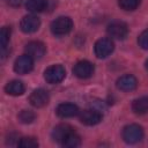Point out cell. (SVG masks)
<instances>
[{
    "mask_svg": "<svg viewBox=\"0 0 148 148\" xmlns=\"http://www.w3.org/2000/svg\"><path fill=\"white\" fill-rule=\"evenodd\" d=\"M73 29V21L68 16H60L51 23V31L54 36H65Z\"/></svg>",
    "mask_w": 148,
    "mask_h": 148,
    "instance_id": "cell-1",
    "label": "cell"
},
{
    "mask_svg": "<svg viewBox=\"0 0 148 148\" xmlns=\"http://www.w3.org/2000/svg\"><path fill=\"white\" fill-rule=\"evenodd\" d=\"M123 139L126 143L134 145L142 140L143 138V130L140 125L136 124H130L123 128Z\"/></svg>",
    "mask_w": 148,
    "mask_h": 148,
    "instance_id": "cell-2",
    "label": "cell"
},
{
    "mask_svg": "<svg viewBox=\"0 0 148 148\" xmlns=\"http://www.w3.org/2000/svg\"><path fill=\"white\" fill-rule=\"evenodd\" d=\"M65 75H66V71H65V67L61 65H52L47 67L44 72L45 81L51 84L60 83L65 79Z\"/></svg>",
    "mask_w": 148,
    "mask_h": 148,
    "instance_id": "cell-3",
    "label": "cell"
},
{
    "mask_svg": "<svg viewBox=\"0 0 148 148\" xmlns=\"http://www.w3.org/2000/svg\"><path fill=\"white\" fill-rule=\"evenodd\" d=\"M114 49V44L111 38H101L95 43L94 51L97 58H106L109 57Z\"/></svg>",
    "mask_w": 148,
    "mask_h": 148,
    "instance_id": "cell-4",
    "label": "cell"
},
{
    "mask_svg": "<svg viewBox=\"0 0 148 148\" xmlns=\"http://www.w3.org/2000/svg\"><path fill=\"white\" fill-rule=\"evenodd\" d=\"M106 31H108L109 36L112 38L124 39L128 35V27L126 23H124L121 21H114L108 25Z\"/></svg>",
    "mask_w": 148,
    "mask_h": 148,
    "instance_id": "cell-5",
    "label": "cell"
},
{
    "mask_svg": "<svg viewBox=\"0 0 148 148\" xmlns=\"http://www.w3.org/2000/svg\"><path fill=\"white\" fill-rule=\"evenodd\" d=\"M34 68V59L28 54L20 56L14 62V71L17 74H28Z\"/></svg>",
    "mask_w": 148,
    "mask_h": 148,
    "instance_id": "cell-6",
    "label": "cell"
},
{
    "mask_svg": "<svg viewBox=\"0 0 148 148\" xmlns=\"http://www.w3.org/2000/svg\"><path fill=\"white\" fill-rule=\"evenodd\" d=\"M73 73L79 79H88L94 74V65L88 60L77 61L74 65Z\"/></svg>",
    "mask_w": 148,
    "mask_h": 148,
    "instance_id": "cell-7",
    "label": "cell"
},
{
    "mask_svg": "<svg viewBox=\"0 0 148 148\" xmlns=\"http://www.w3.org/2000/svg\"><path fill=\"white\" fill-rule=\"evenodd\" d=\"M50 101L49 92L42 88L34 90L29 96V102L35 108H43Z\"/></svg>",
    "mask_w": 148,
    "mask_h": 148,
    "instance_id": "cell-8",
    "label": "cell"
},
{
    "mask_svg": "<svg viewBox=\"0 0 148 148\" xmlns=\"http://www.w3.org/2000/svg\"><path fill=\"white\" fill-rule=\"evenodd\" d=\"M24 50H25V54L30 56L32 59H40L45 54L46 47L44 43L39 40H31L25 45Z\"/></svg>",
    "mask_w": 148,
    "mask_h": 148,
    "instance_id": "cell-9",
    "label": "cell"
},
{
    "mask_svg": "<svg viewBox=\"0 0 148 148\" xmlns=\"http://www.w3.org/2000/svg\"><path fill=\"white\" fill-rule=\"evenodd\" d=\"M102 118H103L102 113L98 110H95V109L84 110L80 114V121L84 125H88V126H92V125H96V124L101 123Z\"/></svg>",
    "mask_w": 148,
    "mask_h": 148,
    "instance_id": "cell-10",
    "label": "cell"
},
{
    "mask_svg": "<svg viewBox=\"0 0 148 148\" xmlns=\"http://www.w3.org/2000/svg\"><path fill=\"white\" fill-rule=\"evenodd\" d=\"M40 25V21L35 15H27L21 20L20 28L24 34H32L38 30Z\"/></svg>",
    "mask_w": 148,
    "mask_h": 148,
    "instance_id": "cell-11",
    "label": "cell"
},
{
    "mask_svg": "<svg viewBox=\"0 0 148 148\" xmlns=\"http://www.w3.org/2000/svg\"><path fill=\"white\" fill-rule=\"evenodd\" d=\"M117 88L121 91H132L138 86V80L132 74H125L117 80Z\"/></svg>",
    "mask_w": 148,
    "mask_h": 148,
    "instance_id": "cell-12",
    "label": "cell"
},
{
    "mask_svg": "<svg viewBox=\"0 0 148 148\" xmlns=\"http://www.w3.org/2000/svg\"><path fill=\"white\" fill-rule=\"evenodd\" d=\"M56 112L60 118H72L74 116L79 114L80 110H79L77 105H75L73 103H61L57 106Z\"/></svg>",
    "mask_w": 148,
    "mask_h": 148,
    "instance_id": "cell-13",
    "label": "cell"
},
{
    "mask_svg": "<svg viewBox=\"0 0 148 148\" xmlns=\"http://www.w3.org/2000/svg\"><path fill=\"white\" fill-rule=\"evenodd\" d=\"M74 131H75V130H74L71 125H68V124H59V125H57V126L53 128V131H52V139H53L54 141L61 143V141H62L69 133H72V132H74Z\"/></svg>",
    "mask_w": 148,
    "mask_h": 148,
    "instance_id": "cell-14",
    "label": "cell"
},
{
    "mask_svg": "<svg viewBox=\"0 0 148 148\" xmlns=\"http://www.w3.org/2000/svg\"><path fill=\"white\" fill-rule=\"evenodd\" d=\"M24 90H25V88H24L23 82L18 81V80H12L5 87V91L12 96H20L24 92Z\"/></svg>",
    "mask_w": 148,
    "mask_h": 148,
    "instance_id": "cell-15",
    "label": "cell"
},
{
    "mask_svg": "<svg viewBox=\"0 0 148 148\" xmlns=\"http://www.w3.org/2000/svg\"><path fill=\"white\" fill-rule=\"evenodd\" d=\"M132 110L136 114H145L148 112V96H142L133 101Z\"/></svg>",
    "mask_w": 148,
    "mask_h": 148,
    "instance_id": "cell-16",
    "label": "cell"
},
{
    "mask_svg": "<svg viewBox=\"0 0 148 148\" xmlns=\"http://www.w3.org/2000/svg\"><path fill=\"white\" fill-rule=\"evenodd\" d=\"M25 7L31 13H40L46 9L47 1L46 0H28Z\"/></svg>",
    "mask_w": 148,
    "mask_h": 148,
    "instance_id": "cell-17",
    "label": "cell"
},
{
    "mask_svg": "<svg viewBox=\"0 0 148 148\" xmlns=\"http://www.w3.org/2000/svg\"><path fill=\"white\" fill-rule=\"evenodd\" d=\"M61 145L66 148H75V147H79L81 145V138L74 132L69 133L62 141H61Z\"/></svg>",
    "mask_w": 148,
    "mask_h": 148,
    "instance_id": "cell-18",
    "label": "cell"
},
{
    "mask_svg": "<svg viewBox=\"0 0 148 148\" xmlns=\"http://www.w3.org/2000/svg\"><path fill=\"white\" fill-rule=\"evenodd\" d=\"M9 39H10V28L3 27L0 31V45H1L2 57H6V50H7Z\"/></svg>",
    "mask_w": 148,
    "mask_h": 148,
    "instance_id": "cell-19",
    "label": "cell"
},
{
    "mask_svg": "<svg viewBox=\"0 0 148 148\" xmlns=\"http://www.w3.org/2000/svg\"><path fill=\"white\" fill-rule=\"evenodd\" d=\"M141 0H118V5L124 10H135L140 6Z\"/></svg>",
    "mask_w": 148,
    "mask_h": 148,
    "instance_id": "cell-20",
    "label": "cell"
},
{
    "mask_svg": "<svg viewBox=\"0 0 148 148\" xmlns=\"http://www.w3.org/2000/svg\"><path fill=\"white\" fill-rule=\"evenodd\" d=\"M18 119L22 124H31L36 119V114L31 110H22L18 113Z\"/></svg>",
    "mask_w": 148,
    "mask_h": 148,
    "instance_id": "cell-21",
    "label": "cell"
},
{
    "mask_svg": "<svg viewBox=\"0 0 148 148\" xmlns=\"http://www.w3.org/2000/svg\"><path fill=\"white\" fill-rule=\"evenodd\" d=\"M17 146L21 148H35V147H38V141L36 140V138L25 136L17 142Z\"/></svg>",
    "mask_w": 148,
    "mask_h": 148,
    "instance_id": "cell-22",
    "label": "cell"
},
{
    "mask_svg": "<svg viewBox=\"0 0 148 148\" xmlns=\"http://www.w3.org/2000/svg\"><path fill=\"white\" fill-rule=\"evenodd\" d=\"M138 43H139V46H140L141 49L148 50V30H145V31H142V32L139 35Z\"/></svg>",
    "mask_w": 148,
    "mask_h": 148,
    "instance_id": "cell-23",
    "label": "cell"
},
{
    "mask_svg": "<svg viewBox=\"0 0 148 148\" xmlns=\"http://www.w3.org/2000/svg\"><path fill=\"white\" fill-rule=\"evenodd\" d=\"M146 68H147V71H148V59L146 60Z\"/></svg>",
    "mask_w": 148,
    "mask_h": 148,
    "instance_id": "cell-24",
    "label": "cell"
}]
</instances>
